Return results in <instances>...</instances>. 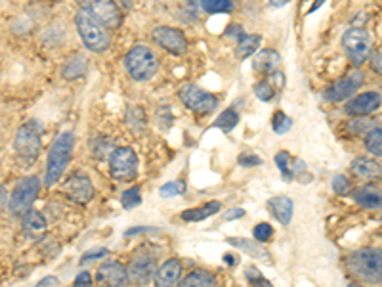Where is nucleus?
Here are the masks:
<instances>
[{"label": "nucleus", "mask_w": 382, "mask_h": 287, "mask_svg": "<svg viewBox=\"0 0 382 287\" xmlns=\"http://www.w3.org/2000/svg\"><path fill=\"white\" fill-rule=\"evenodd\" d=\"M63 194L69 200L75 201V203L85 205V203H88L94 197V184L86 174L75 173L63 182Z\"/></svg>", "instance_id": "obj_13"}, {"label": "nucleus", "mask_w": 382, "mask_h": 287, "mask_svg": "<svg viewBox=\"0 0 382 287\" xmlns=\"http://www.w3.org/2000/svg\"><path fill=\"white\" fill-rule=\"evenodd\" d=\"M371 66L375 69L376 73L382 75V48L381 50H376L375 54H371Z\"/></svg>", "instance_id": "obj_42"}, {"label": "nucleus", "mask_w": 382, "mask_h": 287, "mask_svg": "<svg viewBox=\"0 0 382 287\" xmlns=\"http://www.w3.org/2000/svg\"><path fill=\"white\" fill-rule=\"evenodd\" d=\"M86 58L82 56V54H75L73 58H69V60L66 61V66H63V69H61V75H63V79H79V77H82V75L86 73Z\"/></svg>", "instance_id": "obj_24"}, {"label": "nucleus", "mask_w": 382, "mask_h": 287, "mask_svg": "<svg viewBox=\"0 0 382 287\" xmlns=\"http://www.w3.org/2000/svg\"><path fill=\"white\" fill-rule=\"evenodd\" d=\"M365 147L369 149V154L382 157V127H373L367 133L365 138Z\"/></svg>", "instance_id": "obj_30"}, {"label": "nucleus", "mask_w": 382, "mask_h": 287, "mask_svg": "<svg viewBox=\"0 0 382 287\" xmlns=\"http://www.w3.org/2000/svg\"><path fill=\"white\" fill-rule=\"evenodd\" d=\"M276 87L271 85L270 80H260V83H257V87H254V94H257L258 98L262 102H271L273 98H276Z\"/></svg>", "instance_id": "obj_32"}, {"label": "nucleus", "mask_w": 382, "mask_h": 287, "mask_svg": "<svg viewBox=\"0 0 382 287\" xmlns=\"http://www.w3.org/2000/svg\"><path fill=\"white\" fill-rule=\"evenodd\" d=\"M352 173L363 178V181H381L382 178V167L381 163L369 157H357L352 163Z\"/></svg>", "instance_id": "obj_18"}, {"label": "nucleus", "mask_w": 382, "mask_h": 287, "mask_svg": "<svg viewBox=\"0 0 382 287\" xmlns=\"http://www.w3.org/2000/svg\"><path fill=\"white\" fill-rule=\"evenodd\" d=\"M354 200L365 209H382V190L375 186L357 188L354 192Z\"/></svg>", "instance_id": "obj_23"}, {"label": "nucleus", "mask_w": 382, "mask_h": 287, "mask_svg": "<svg viewBox=\"0 0 382 287\" xmlns=\"http://www.w3.org/2000/svg\"><path fill=\"white\" fill-rule=\"evenodd\" d=\"M180 100L184 102V106L191 109L193 114L207 115L212 114L218 107V98L214 94L207 92L203 88L195 85H184L180 88Z\"/></svg>", "instance_id": "obj_9"}, {"label": "nucleus", "mask_w": 382, "mask_h": 287, "mask_svg": "<svg viewBox=\"0 0 382 287\" xmlns=\"http://www.w3.org/2000/svg\"><path fill=\"white\" fill-rule=\"evenodd\" d=\"M279 66H281V56L276 50H262L252 58V69L257 73L271 75Z\"/></svg>", "instance_id": "obj_19"}, {"label": "nucleus", "mask_w": 382, "mask_h": 287, "mask_svg": "<svg viewBox=\"0 0 382 287\" xmlns=\"http://www.w3.org/2000/svg\"><path fill=\"white\" fill-rule=\"evenodd\" d=\"M73 144H75V138H73V133H69V130L58 134V138L54 140L52 147L48 152L47 181H44L47 186H54L63 176L67 163L71 159Z\"/></svg>", "instance_id": "obj_2"}, {"label": "nucleus", "mask_w": 382, "mask_h": 287, "mask_svg": "<svg viewBox=\"0 0 382 287\" xmlns=\"http://www.w3.org/2000/svg\"><path fill=\"white\" fill-rule=\"evenodd\" d=\"M220 209H222L220 201H211V203H207V205H203V207L184 211V213H182V219L187 222H201V221H204V219L212 216V214H216Z\"/></svg>", "instance_id": "obj_25"}, {"label": "nucleus", "mask_w": 382, "mask_h": 287, "mask_svg": "<svg viewBox=\"0 0 382 287\" xmlns=\"http://www.w3.org/2000/svg\"><path fill=\"white\" fill-rule=\"evenodd\" d=\"M363 71L359 69H354V71H350L348 75H344L340 79L333 83L329 88H327V92H325V98L329 102H344L348 100L352 94H356V90L363 85Z\"/></svg>", "instance_id": "obj_11"}, {"label": "nucleus", "mask_w": 382, "mask_h": 287, "mask_svg": "<svg viewBox=\"0 0 382 287\" xmlns=\"http://www.w3.org/2000/svg\"><path fill=\"white\" fill-rule=\"evenodd\" d=\"M239 163H241L243 167H258V165H262V159H260L258 155L243 154L239 155Z\"/></svg>", "instance_id": "obj_41"}, {"label": "nucleus", "mask_w": 382, "mask_h": 287, "mask_svg": "<svg viewBox=\"0 0 382 287\" xmlns=\"http://www.w3.org/2000/svg\"><path fill=\"white\" fill-rule=\"evenodd\" d=\"M13 147L20 157L29 161H35L39 157L40 147H42V140H40V125L37 121H29L25 125H21L16 140H13Z\"/></svg>", "instance_id": "obj_7"}, {"label": "nucleus", "mask_w": 382, "mask_h": 287, "mask_svg": "<svg viewBox=\"0 0 382 287\" xmlns=\"http://www.w3.org/2000/svg\"><path fill=\"white\" fill-rule=\"evenodd\" d=\"M245 214L243 209H231V211H228V213L224 214L226 221H233V219H241Z\"/></svg>", "instance_id": "obj_44"}, {"label": "nucleus", "mask_w": 382, "mask_h": 287, "mask_svg": "<svg viewBox=\"0 0 382 287\" xmlns=\"http://www.w3.org/2000/svg\"><path fill=\"white\" fill-rule=\"evenodd\" d=\"M40 190V181L39 176H27L23 181L16 184V188L10 194V201H8V207L13 214H23L29 211V207L33 205V201L37 200Z\"/></svg>", "instance_id": "obj_8"}, {"label": "nucleus", "mask_w": 382, "mask_h": 287, "mask_svg": "<svg viewBox=\"0 0 382 287\" xmlns=\"http://www.w3.org/2000/svg\"><path fill=\"white\" fill-rule=\"evenodd\" d=\"M343 48L354 66H363L373 54V40L367 29L352 27L343 35Z\"/></svg>", "instance_id": "obj_5"}, {"label": "nucleus", "mask_w": 382, "mask_h": 287, "mask_svg": "<svg viewBox=\"0 0 382 287\" xmlns=\"http://www.w3.org/2000/svg\"><path fill=\"white\" fill-rule=\"evenodd\" d=\"M323 4H325V0H316V2H314V4H312V8H310V10H308V13H314V12H317V10H319V8H321Z\"/></svg>", "instance_id": "obj_48"}, {"label": "nucleus", "mask_w": 382, "mask_h": 287, "mask_svg": "<svg viewBox=\"0 0 382 287\" xmlns=\"http://www.w3.org/2000/svg\"><path fill=\"white\" fill-rule=\"evenodd\" d=\"M125 66L128 75L136 80H149L159 71L157 56L152 48L144 44L130 48V52L125 58Z\"/></svg>", "instance_id": "obj_4"}, {"label": "nucleus", "mask_w": 382, "mask_h": 287, "mask_svg": "<svg viewBox=\"0 0 382 287\" xmlns=\"http://www.w3.org/2000/svg\"><path fill=\"white\" fill-rule=\"evenodd\" d=\"M180 280H182V262L176 259H171L165 264H161V268H157V274H155L157 286L172 287L180 283Z\"/></svg>", "instance_id": "obj_17"}, {"label": "nucleus", "mask_w": 382, "mask_h": 287, "mask_svg": "<svg viewBox=\"0 0 382 287\" xmlns=\"http://www.w3.org/2000/svg\"><path fill=\"white\" fill-rule=\"evenodd\" d=\"M6 201H8V192L6 188L0 186V211L6 207Z\"/></svg>", "instance_id": "obj_46"}, {"label": "nucleus", "mask_w": 382, "mask_h": 287, "mask_svg": "<svg viewBox=\"0 0 382 287\" xmlns=\"http://www.w3.org/2000/svg\"><path fill=\"white\" fill-rule=\"evenodd\" d=\"M107 255H109V249H106V248L90 249V251H86V253L80 257V264H88V262L98 261V259H104V257H107Z\"/></svg>", "instance_id": "obj_38"}, {"label": "nucleus", "mask_w": 382, "mask_h": 287, "mask_svg": "<svg viewBox=\"0 0 382 287\" xmlns=\"http://www.w3.org/2000/svg\"><path fill=\"white\" fill-rule=\"evenodd\" d=\"M184 192H185V182L184 181L166 182L165 186H161V190H159L161 197H174V195H182Z\"/></svg>", "instance_id": "obj_35"}, {"label": "nucleus", "mask_w": 382, "mask_h": 287, "mask_svg": "<svg viewBox=\"0 0 382 287\" xmlns=\"http://www.w3.org/2000/svg\"><path fill=\"white\" fill-rule=\"evenodd\" d=\"M73 286H92V276L85 270V272H80V274L75 278Z\"/></svg>", "instance_id": "obj_43"}, {"label": "nucleus", "mask_w": 382, "mask_h": 287, "mask_svg": "<svg viewBox=\"0 0 382 287\" xmlns=\"http://www.w3.org/2000/svg\"><path fill=\"white\" fill-rule=\"evenodd\" d=\"M239 123V114L235 111V109H226V111H222V115L218 117L216 121H214V127L220 128V130H224V133H231L233 128L238 127Z\"/></svg>", "instance_id": "obj_29"}, {"label": "nucleus", "mask_w": 382, "mask_h": 287, "mask_svg": "<svg viewBox=\"0 0 382 287\" xmlns=\"http://www.w3.org/2000/svg\"><path fill=\"white\" fill-rule=\"evenodd\" d=\"M271 127H273V133H277V134L289 133L290 127H292V119H290V117H287L283 111H276V115H273V121H271Z\"/></svg>", "instance_id": "obj_34"}, {"label": "nucleus", "mask_w": 382, "mask_h": 287, "mask_svg": "<svg viewBox=\"0 0 382 287\" xmlns=\"http://www.w3.org/2000/svg\"><path fill=\"white\" fill-rule=\"evenodd\" d=\"M80 10H85L107 29H119L123 23V12L115 0H77Z\"/></svg>", "instance_id": "obj_6"}, {"label": "nucleus", "mask_w": 382, "mask_h": 287, "mask_svg": "<svg viewBox=\"0 0 382 287\" xmlns=\"http://www.w3.org/2000/svg\"><path fill=\"white\" fill-rule=\"evenodd\" d=\"M111 176L119 182H128L138 174V157L132 147H117L109 157Z\"/></svg>", "instance_id": "obj_10"}, {"label": "nucleus", "mask_w": 382, "mask_h": 287, "mask_svg": "<svg viewBox=\"0 0 382 287\" xmlns=\"http://www.w3.org/2000/svg\"><path fill=\"white\" fill-rule=\"evenodd\" d=\"M23 228L31 234H39V232H44L47 230V219L39 213V211H33L29 209L23 213Z\"/></svg>", "instance_id": "obj_28"}, {"label": "nucleus", "mask_w": 382, "mask_h": 287, "mask_svg": "<svg viewBox=\"0 0 382 287\" xmlns=\"http://www.w3.org/2000/svg\"><path fill=\"white\" fill-rule=\"evenodd\" d=\"M224 261L228 262V264H238L239 259H238V257H231V253H228V255H226V257H224Z\"/></svg>", "instance_id": "obj_49"}, {"label": "nucleus", "mask_w": 382, "mask_h": 287, "mask_svg": "<svg viewBox=\"0 0 382 287\" xmlns=\"http://www.w3.org/2000/svg\"><path fill=\"white\" fill-rule=\"evenodd\" d=\"M381 104L382 96L378 92H363L359 94V96H356V98H352V100L344 106V109H346V114L357 117V115L373 114V111H376V109L381 107Z\"/></svg>", "instance_id": "obj_16"}, {"label": "nucleus", "mask_w": 382, "mask_h": 287, "mask_svg": "<svg viewBox=\"0 0 382 287\" xmlns=\"http://www.w3.org/2000/svg\"><path fill=\"white\" fill-rule=\"evenodd\" d=\"M276 163H277V169L281 171V174H283V178L287 182L292 181L297 174H300L304 169H306L304 161L292 159L287 152H279V154L276 155Z\"/></svg>", "instance_id": "obj_21"}, {"label": "nucleus", "mask_w": 382, "mask_h": 287, "mask_svg": "<svg viewBox=\"0 0 382 287\" xmlns=\"http://www.w3.org/2000/svg\"><path fill=\"white\" fill-rule=\"evenodd\" d=\"M216 278L211 272H207V270H195L190 276H185L184 280H180V286L182 287H212L216 286Z\"/></svg>", "instance_id": "obj_27"}, {"label": "nucleus", "mask_w": 382, "mask_h": 287, "mask_svg": "<svg viewBox=\"0 0 382 287\" xmlns=\"http://www.w3.org/2000/svg\"><path fill=\"white\" fill-rule=\"evenodd\" d=\"M96 280L101 283V286H126L130 278H128V268L119 261H111L101 264L99 270L96 272Z\"/></svg>", "instance_id": "obj_15"}, {"label": "nucleus", "mask_w": 382, "mask_h": 287, "mask_svg": "<svg viewBox=\"0 0 382 287\" xmlns=\"http://www.w3.org/2000/svg\"><path fill=\"white\" fill-rule=\"evenodd\" d=\"M245 278L251 281L252 286H270V281L266 280V278L260 274V270L254 267L245 268Z\"/></svg>", "instance_id": "obj_37"}, {"label": "nucleus", "mask_w": 382, "mask_h": 287, "mask_svg": "<svg viewBox=\"0 0 382 287\" xmlns=\"http://www.w3.org/2000/svg\"><path fill=\"white\" fill-rule=\"evenodd\" d=\"M348 128L352 130L354 134H359V133H369L371 128H373V121L365 119L363 115H357V117H354V119L350 121Z\"/></svg>", "instance_id": "obj_36"}, {"label": "nucleus", "mask_w": 382, "mask_h": 287, "mask_svg": "<svg viewBox=\"0 0 382 287\" xmlns=\"http://www.w3.org/2000/svg\"><path fill=\"white\" fill-rule=\"evenodd\" d=\"M228 243L233 245V248L241 249L243 253H247L249 257H252V259H258V261H268V257H270L268 249H264L258 240L252 241L243 240V238H228Z\"/></svg>", "instance_id": "obj_22"}, {"label": "nucleus", "mask_w": 382, "mask_h": 287, "mask_svg": "<svg viewBox=\"0 0 382 287\" xmlns=\"http://www.w3.org/2000/svg\"><path fill=\"white\" fill-rule=\"evenodd\" d=\"M75 25H77L80 39H82L88 50H92V52H106L109 44H111L107 27H104L99 21L94 20L92 16L85 12V10H80L75 16Z\"/></svg>", "instance_id": "obj_3"}, {"label": "nucleus", "mask_w": 382, "mask_h": 287, "mask_svg": "<svg viewBox=\"0 0 382 287\" xmlns=\"http://www.w3.org/2000/svg\"><path fill=\"white\" fill-rule=\"evenodd\" d=\"M268 2H270L271 6L279 8V6H285V4H287V2H289V0H268Z\"/></svg>", "instance_id": "obj_50"}, {"label": "nucleus", "mask_w": 382, "mask_h": 287, "mask_svg": "<svg viewBox=\"0 0 382 287\" xmlns=\"http://www.w3.org/2000/svg\"><path fill=\"white\" fill-rule=\"evenodd\" d=\"M121 203H123V207L125 209H134L138 207L140 203H142V194H140V188L138 186H132L130 190H126L123 197H121Z\"/></svg>", "instance_id": "obj_33"}, {"label": "nucleus", "mask_w": 382, "mask_h": 287, "mask_svg": "<svg viewBox=\"0 0 382 287\" xmlns=\"http://www.w3.org/2000/svg\"><path fill=\"white\" fill-rule=\"evenodd\" d=\"M273 236V228L268 224V222H260V224H257V228H254V240H258L260 243L262 241H268Z\"/></svg>", "instance_id": "obj_39"}, {"label": "nucleus", "mask_w": 382, "mask_h": 287, "mask_svg": "<svg viewBox=\"0 0 382 287\" xmlns=\"http://www.w3.org/2000/svg\"><path fill=\"white\" fill-rule=\"evenodd\" d=\"M155 274H157V262L152 255L138 253L128 264V278L138 286H145L155 280Z\"/></svg>", "instance_id": "obj_14"}, {"label": "nucleus", "mask_w": 382, "mask_h": 287, "mask_svg": "<svg viewBox=\"0 0 382 287\" xmlns=\"http://www.w3.org/2000/svg\"><path fill=\"white\" fill-rule=\"evenodd\" d=\"M142 232H153V228H145V226L130 228V230H126L125 236H136V234H142Z\"/></svg>", "instance_id": "obj_45"}, {"label": "nucleus", "mask_w": 382, "mask_h": 287, "mask_svg": "<svg viewBox=\"0 0 382 287\" xmlns=\"http://www.w3.org/2000/svg\"><path fill=\"white\" fill-rule=\"evenodd\" d=\"M350 272L367 283L382 281V251L381 249H359L348 257Z\"/></svg>", "instance_id": "obj_1"}, {"label": "nucleus", "mask_w": 382, "mask_h": 287, "mask_svg": "<svg viewBox=\"0 0 382 287\" xmlns=\"http://www.w3.org/2000/svg\"><path fill=\"white\" fill-rule=\"evenodd\" d=\"M262 42V37L260 35H243L238 42V50H235V56L239 60H247L251 58L252 54L257 52L258 47Z\"/></svg>", "instance_id": "obj_26"}, {"label": "nucleus", "mask_w": 382, "mask_h": 287, "mask_svg": "<svg viewBox=\"0 0 382 287\" xmlns=\"http://www.w3.org/2000/svg\"><path fill=\"white\" fill-rule=\"evenodd\" d=\"M333 190H335V194L346 195L350 192V181L343 174H338L333 178Z\"/></svg>", "instance_id": "obj_40"}, {"label": "nucleus", "mask_w": 382, "mask_h": 287, "mask_svg": "<svg viewBox=\"0 0 382 287\" xmlns=\"http://www.w3.org/2000/svg\"><path fill=\"white\" fill-rule=\"evenodd\" d=\"M152 39L155 40V44L165 48L166 52L174 54V56L184 54L185 48H187L185 35L180 29H174V27H157V29H153Z\"/></svg>", "instance_id": "obj_12"}, {"label": "nucleus", "mask_w": 382, "mask_h": 287, "mask_svg": "<svg viewBox=\"0 0 382 287\" xmlns=\"http://www.w3.org/2000/svg\"><path fill=\"white\" fill-rule=\"evenodd\" d=\"M58 283H60V281H58V278H54V276H48V278L39 281V286H58Z\"/></svg>", "instance_id": "obj_47"}, {"label": "nucleus", "mask_w": 382, "mask_h": 287, "mask_svg": "<svg viewBox=\"0 0 382 287\" xmlns=\"http://www.w3.org/2000/svg\"><path fill=\"white\" fill-rule=\"evenodd\" d=\"M201 8L207 13H230L233 10L231 0H201Z\"/></svg>", "instance_id": "obj_31"}, {"label": "nucleus", "mask_w": 382, "mask_h": 287, "mask_svg": "<svg viewBox=\"0 0 382 287\" xmlns=\"http://www.w3.org/2000/svg\"><path fill=\"white\" fill-rule=\"evenodd\" d=\"M268 209L281 224H289L292 219V211H295V203L287 195H277L268 201Z\"/></svg>", "instance_id": "obj_20"}]
</instances>
